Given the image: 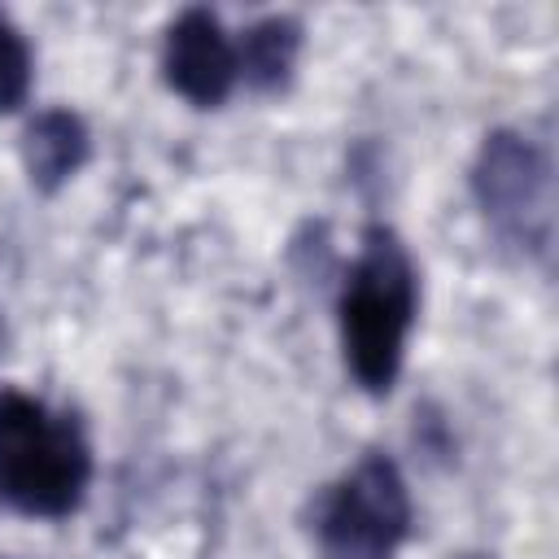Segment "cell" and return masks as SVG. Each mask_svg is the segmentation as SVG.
Wrapping results in <instances>:
<instances>
[{"mask_svg": "<svg viewBox=\"0 0 559 559\" xmlns=\"http://www.w3.org/2000/svg\"><path fill=\"white\" fill-rule=\"evenodd\" d=\"M166 83L192 105H218L236 83V44L210 9H188L170 22L162 48Z\"/></svg>", "mask_w": 559, "mask_h": 559, "instance_id": "obj_4", "label": "cell"}, {"mask_svg": "<svg viewBox=\"0 0 559 559\" xmlns=\"http://www.w3.org/2000/svg\"><path fill=\"white\" fill-rule=\"evenodd\" d=\"M26 170L39 188H57L61 179H70L83 157H87V131L70 109H44L31 127H26V144H22Z\"/></svg>", "mask_w": 559, "mask_h": 559, "instance_id": "obj_5", "label": "cell"}, {"mask_svg": "<svg viewBox=\"0 0 559 559\" xmlns=\"http://www.w3.org/2000/svg\"><path fill=\"white\" fill-rule=\"evenodd\" d=\"M411 524V498L397 467L384 454L362 459L328 498L319 533L341 555H384Z\"/></svg>", "mask_w": 559, "mask_h": 559, "instance_id": "obj_3", "label": "cell"}, {"mask_svg": "<svg viewBox=\"0 0 559 559\" xmlns=\"http://www.w3.org/2000/svg\"><path fill=\"white\" fill-rule=\"evenodd\" d=\"M26 87H31V52H26V39L0 13V114L17 109L26 100Z\"/></svg>", "mask_w": 559, "mask_h": 559, "instance_id": "obj_7", "label": "cell"}, {"mask_svg": "<svg viewBox=\"0 0 559 559\" xmlns=\"http://www.w3.org/2000/svg\"><path fill=\"white\" fill-rule=\"evenodd\" d=\"M411 323H415V266L393 231L371 227L341 293L345 362L367 393H384L397 380Z\"/></svg>", "mask_w": 559, "mask_h": 559, "instance_id": "obj_1", "label": "cell"}, {"mask_svg": "<svg viewBox=\"0 0 559 559\" xmlns=\"http://www.w3.org/2000/svg\"><path fill=\"white\" fill-rule=\"evenodd\" d=\"M92 454L70 415H52L39 397L0 393V498L26 515H66L79 507Z\"/></svg>", "mask_w": 559, "mask_h": 559, "instance_id": "obj_2", "label": "cell"}, {"mask_svg": "<svg viewBox=\"0 0 559 559\" xmlns=\"http://www.w3.org/2000/svg\"><path fill=\"white\" fill-rule=\"evenodd\" d=\"M297 57V22L288 17H262L245 31L240 48H236V70L253 83V87H275L288 79Z\"/></svg>", "mask_w": 559, "mask_h": 559, "instance_id": "obj_6", "label": "cell"}]
</instances>
